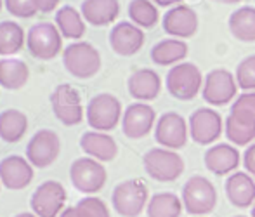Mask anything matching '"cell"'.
Returning <instances> with one entry per match:
<instances>
[{"label":"cell","instance_id":"1","mask_svg":"<svg viewBox=\"0 0 255 217\" xmlns=\"http://www.w3.org/2000/svg\"><path fill=\"white\" fill-rule=\"evenodd\" d=\"M226 137L235 146H250L255 141V90L233 101L226 118Z\"/></svg>","mask_w":255,"mask_h":217},{"label":"cell","instance_id":"2","mask_svg":"<svg viewBox=\"0 0 255 217\" xmlns=\"http://www.w3.org/2000/svg\"><path fill=\"white\" fill-rule=\"evenodd\" d=\"M181 200L189 216L205 217L217 205V190L205 176H191L182 186Z\"/></svg>","mask_w":255,"mask_h":217},{"label":"cell","instance_id":"3","mask_svg":"<svg viewBox=\"0 0 255 217\" xmlns=\"http://www.w3.org/2000/svg\"><path fill=\"white\" fill-rule=\"evenodd\" d=\"M149 202L148 186L141 179H127L117 184L111 193V204L122 217H137L142 214Z\"/></svg>","mask_w":255,"mask_h":217},{"label":"cell","instance_id":"4","mask_svg":"<svg viewBox=\"0 0 255 217\" xmlns=\"http://www.w3.org/2000/svg\"><path fill=\"white\" fill-rule=\"evenodd\" d=\"M63 64L75 78L87 80L101 70V54L92 43L75 42L63 50Z\"/></svg>","mask_w":255,"mask_h":217},{"label":"cell","instance_id":"5","mask_svg":"<svg viewBox=\"0 0 255 217\" xmlns=\"http://www.w3.org/2000/svg\"><path fill=\"white\" fill-rule=\"evenodd\" d=\"M202 70L195 63H179L170 68L165 77V87L168 94L179 101H191L203 89Z\"/></svg>","mask_w":255,"mask_h":217},{"label":"cell","instance_id":"6","mask_svg":"<svg viewBox=\"0 0 255 217\" xmlns=\"http://www.w3.org/2000/svg\"><path fill=\"white\" fill-rule=\"evenodd\" d=\"M144 171L158 183H172L184 172V160L179 153L167 148H151L142 157Z\"/></svg>","mask_w":255,"mask_h":217},{"label":"cell","instance_id":"7","mask_svg":"<svg viewBox=\"0 0 255 217\" xmlns=\"http://www.w3.org/2000/svg\"><path fill=\"white\" fill-rule=\"evenodd\" d=\"M87 122L98 132H110L118 125L122 115V103L113 94L101 92L94 96L85 110Z\"/></svg>","mask_w":255,"mask_h":217},{"label":"cell","instance_id":"8","mask_svg":"<svg viewBox=\"0 0 255 217\" xmlns=\"http://www.w3.org/2000/svg\"><path fill=\"white\" fill-rule=\"evenodd\" d=\"M26 47L33 57L40 61L54 59L61 52L63 47V35L59 33L56 24L37 23L28 30Z\"/></svg>","mask_w":255,"mask_h":217},{"label":"cell","instance_id":"9","mask_svg":"<svg viewBox=\"0 0 255 217\" xmlns=\"http://www.w3.org/2000/svg\"><path fill=\"white\" fill-rule=\"evenodd\" d=\"M70 179L75 190L84 195H94L101 191L106 184L108 172L101 162L91 157L77 158L70 167Z\"/></svg>","mask_w":255,"mask_h":217},{"label":"cell","instance_id":"10","mask_svg":"<svg viewBox=\"0 0 255 217\" xmlns=\"http://www.w3.org/2000/svg\"><path fill=\"white\" fill-rule=\"evenodd\" d=\"M238 84L231 71L224 68H215L205 77L202 96L210 106H226L236 99Z\"/></svg>","mask_w":255,"mask_h":217},{"label":"cell","instance_id":"11","mask_svg":"<svg viewBox=\"0 0 255 217\" xmlns=\"http://www.w3.org/2000/svg\"><path fill=\"white\" fill-rule=\"evenodd\" d=\"M51 104L56 118L66 127H73L84 120L82 97L75 87L68 84L57 85L51 94Z\"/></svg>","mask_w":255,"mask_h":217},{"label":"cell","instance_id":"12","mask_svg":"<svg viewBox=\"0 0 255 217\" xmlns=\"http://www.w3.org/2000/svg\"><path fill=\"white\" fill-rule=\"evenodd\" d=\"M66 204V190L59 181H45L30 198L31 211L37 217H59Z\"/></svg>","mask_w":255,"mask_h":217},{"label":"cell","instance_id":"13","mask_svg":"<svg viewBox=\"0 0 255 217\" xmlns=\"http://www.w3.org/2000/svg\"><path fill=\"white\" fill-rule=\"evenodd\" d=\"M189 136V127L184 117L175 111H167L156 120L154 125V139L161 148L167 150H181L186 146Z\"/></svg>","mask_w":255,"mask_h":217},{"label":"cell","instance_id":"14","mask_svg":"<svg viewBox=\"0 0 255 217\" xmlns=\"http://www.w3.org/2000/svg\"><path fill=\"white\" fill-rule=\"evenodd\" d=\"M61 141L54 130L42 129L33 134L26 146V160L37 169H47L57 160Z\"/></svg>","mask_w":255,"mask_h":217},{"label":"cell","instance_id":"15","mask_svg":"<svg viewBox=\"0 0 255 217\" xmlns=\"http://www.w3.org/2000/svg\"><path fill=\"white\" fill-rule=\"evenodd\" d=\"M189 136L196 144H212L221 137L224 130V122L222 117L212 108H198L191 113L188 122Z\"/></svg>","mask_w":255,"mask_h":217},{"label":"cell","instance_id":"16","mask_svg":"<svg viewBox=\"0 0 255 217\" xmlns=\"http://www.w3.org/2000/svg\"><path fill=\"white\" fill-rule=\"evenodd\" d=\"M156 113L148 103H132L122 117V130L128 139H142L154 127Z\"/></svg>","mask_w":255,"mask_h":217},{"label":"cell","instance_id":"17","mask_svg":"<svg viewBox=\"0 0 255 217\" xmlns=\"http://www.w3.org/2000/svg\"><path fill=\"white\" fill-rule=\"evenodd\" d=\"M163 30L172 38H189L198 31V14L189 5H174L163 14Z\"/></svg>","mask_w":255,"mask_h":217},{"label":"cell","instance_id":"18","mask_svg":"<svg viewBox=\"0 0 255 217\" xmlns=\"http://www.w3.org/2000/svg\"><path fill=\"white\" fill-rule=\"evenodd\" d=\"M144 31L132 21H120L110 31V45L118 56H134L144 45Z\"/></svg>","mask_w":255,"mask_h":217},{"label":"cell","instance_id":"19","mask_svg":"<svg viewBox=\"0 0 255 217\" xmlns=\"http://www.w3.org/2000/svg\"><path fill=\"white\" fill-rule=\"evenodd\" d=\"M33 179V165L19 155H10L0 162V183L7 190H24Z\"/></svg>","mask_w":255,"mask_h":217},{"label":"cell","instance_id":"20","mask_svg":"<svg viewBox=\"0 0 255 217\" xmlns=\"http://www.w3.org/2000/svg\"><path fill=\"white\" fill-rule=\"evenodd\" d=\"M203 162L205 167L215 176H228V174L231 176L240 167L242 157H240V151L235 144L219 143L205 151Z\"/></svg>","mask_w":255,"mask_h":217},{"label":"cell","instance_id":"21","mask_svg":"<svg viewBox=\"0 0 255 217\" xmlns=\"http://www.w3.org/2000/svg\"><path fill=\"white\" fill-rule=\"evenodd\" d=\"M229 204L238 209H249L255 204V179L249 172H233L224 184Z\"/></svg>","mask_w":255,"mask_h":217},{"label":"cell","instance_id":"22","mask_svg":"<svg viewBox=\"0 0 255 217\" xmlns=\"http://www.w3.org/2000/svg\"><path fill=\"white\" fill-rule=\"evenodd\" d=\"M127 89L134 99L139 103H146V101H153L160 96L161 90V78L154 70L149 68H142L137 70L128 77Z\"/></svg>","mask_w":255,"mask_h":217},{"label":"cell","instance_id":"23","mask_svg":"<svg viewBox=\"0 0 255 217\" xmlns=\"http://www.w3.org/2000/svg\"><path fill=\"white\" fill-rule=\"evenodd\" d=\"M80 148L85 155L98 162H111L118 155V144L108 132L89 130L80 137Z\"/></svg>","mask_w":255,"mask_h":217},{"label":"cell","instance_id":"24","mask_svg":"<svg viewBox=\"0 0 255 217\" xmlns=\"http://www.w3.org/2000/svg\"><path fill=\"white\" fill-rule=\"evenodd\" d=\"M80 10L87 23L94 26H106L118 17L120 2L118 0H84Z\"/></svg>","mask_w":255,"mask_h":217},{"label":"cell","instance_id":"25","mask_svg":"<svg viewBox=\"0 0 255 217\" xmlns=\"http://www.w3.org/2000/svg\"><path fill=\"white\" fill-rule=\"evenodd\" d=\"M188 43L181 38H163L151 47V61L158 66H175L188 56Z\"/></svg>","mask_w":255,"mask_h":217},{"label":"cell","instance_id":"26","mask_svg":"<svg viewBox=\"0 0 255 217\" xmlns=\"http://www.w3.org/2000/svg\"><path fill=\"white\" fill-rule=\"evenodd\" d=\"M228 26L240 42H255V7L243 5L229 16Z\"/></svg>","mask_w":255,"mask_h":217},{"label":"cell","instance_id":"27","mask_svg":"<svg viewBox=\"0 0 255 217\" xmlns=\"http://www.w3.org/2000/svg\"><path fill=\"white\" fill-rule=\"evenodd\" d=\"M30 78V70L24 61L14 57L0 59V87L7 90H17L26 85Z\"/></svg>","mask_w":255,"mask_h":217},{"label":"cell","instance_id":"28","mask_svg":"<svg viewBox=\"0 0 255 217\" xmlns=\"http://www.w3.org/2000/svg\"><path fill=\"white\" fill-rule=\"evenodd\" d=\"M28 130V118L19 110H3L0 113V139L5 143H17Z\"/></svg>","mask_w":255,"mask_h":217},{"label":"cell","instance_id":"29","mask_svg":"<svg viewBox=\"0 0 255 217\" xmlns=\"http://www.w3.org/2000/svg\"><path fill=\"white\" fill-rule=\"evenodd\" d=\"M56 26L59 33L70 40H78L85 33L84 16L71 5H63L56 12Z\"/></svg>","mask_w":255,"mask_h":217},{"label":"cell","instance_id":"30","mask_svg":"<svg viewBox=\"0 0 255 217\" xmlns=\"http://www.w3.org/2000/svg\"><path fill=\"white\" fill-rule=\"evenodd\" d=\"M182 200L175 193L161 191L149 198L146 214L148 217H181L182 214Z\"/></svg>","mask_w":255,"mask_h":217},{"label":"cell","instance_id":"31","mask_svg":"<svg viewBox=\"0 0 255 217\" xmlns=\"http://www.w3.org/2000/svg\"><path fill=\"white\" fill-rule=\"evenodd\" d=\"M24 45V30L14 21L0 23V56L17 54Z\"/></svg>","mask_w":255,"mask_h":217},{"label":"cell","instance_id":"32","mask_svg":"<svg viewBox=\"0 0 255 217\" xmlns=\"http://www.w3.org/2000/svg\"><path fill=\"white\" fill-rule=\"evenodd\" d=\"M128 17L139 28H153L160 19L156 5L151 0H130L128 3Z\"/></svg>","mask_w":255,"mask_h":217},{"label":"cell","instance_id":"33","mask_svg":"<svg viewBox=\"0 0 255 217\" xmlns=\"http://www.w3.org/2000/svg\"><path fill=\"white\" fill-rule=\"evenodd\" d=\"M235 78L238 87L245 92L255 90V54L247 56L245 59L240 61L238 66H236Z\"/></svg>","mask_w":255,"mask_h":217},{"label":"cell","instance_id":"34","mask_svg":"<svg viewBox=\"0 0 255 217\" xmlns=\"http://www.w3.org/2000/svg\"><path fill=\"white\" fill-rule=\"evenodd\" d=\"M75 207H77V211L82 214V217H111L106 204L98 197L82 198Z\"/></svg>","mask_w":255,"mask_h":217},{"label":"cell","instance_id":"35","mask_svg":"<svg viewBox=\"0 0 255 217\" xmlns=\"http://www.w3.org/2000/svg\"><path fill=\"white\" fill-rule=\"evenodd\" d=\"M3 3L10 16L16 17H31L38 12L33 0H3Z\"/></svg>","mask_w":255,"mask_h":217},{"label":"cell","instance_id":"36","mask_svg":"<svg viewBox=\"0 0 255 217\" xmlns=\"http://www.w3.org/2000/svg\"><path fill=\"white\" fill-rule=\"evenodd\" d=\"M243 165H245L247 172L255 179V143L247 146L245 153H243Z\"/></svg>","mask_w":255,"mask_h":217},{"label":"cell","instance_id":"37","mask_svg":"<svg viewBox=\"0 0 255 217\" xmlns=\"http://www.w3.org/2000/svg\"><path fill=\"white\" fill-rule=\"evenodd\" d=\"M33 3L40 12H52L59 3V0H33Z\"/></svg>","mask_w":255,"mask_h":217},{"label":"cell","instance_id":"38","mask_svg":"<svg viewBox=\"0 0 255 217\" xmlns=\"http://www.w3.org/2000/svg\"><path fill=\"white\" fill-rule=\"evenodd\" d=\"M59 217H82V214L77 211V207H66L63 212H61Z\"/></svg>","mask_w":255,"mask_h":217},{"label":"cell","instance_id":"39","mask_svg":"<svg viewBox=\"0 0 255 217\" xmlns=\"http://www.w3.org/2000/svg\"><path fill=\"white\" fill-rule=\"evenodd\" d=\"M151 2L160 7H168V5H177L181 0H151Z\"/></svg>","mask_w":255,"mask_h":217},{"label":"cell","instance_id":"40","mask_svg":"<svg viewBox=\"0 0 255 217\" xmlns=\"http://www.w3.org/2000/svg\"><path fill=\"white\" fill-rule=\"evenodd\" d=\"M212 2H215V3H226V5H233V3H238V2H242V0H212Z\"/></svg>","mask_w":255,"mask_h":217},{"label":"cell","instance_id":"41","mask_svg":"<svg viewBox=\"0 0 255 217\" xmlns=\"http://www.w3.org/2000/svg\"><path fill=\"white\" fill-rule=\"evenodd\" d=\"M14 217H37L35 214H30V212H21V214H16Z\"/></svg>","mask_w":255,"mask_h":217},{"label":"cell","instance_id":"42","mask_svg":"<svg viewBox=\"0 0 255 217\" xmlns=\"http://www.w3.org/2000/svg\"><path fill=\"white\" fill-rule=\"evenodd\" d=\"M252 217H255V204H254V209H252Z\"/></svg>","mask_w":255,"mask_h":217},{"label":"cell","instance_id":"43","mask_svg":"<svg viewBox=\"0 0 255 217\" xmlns=\"http://www.w3.org/2000/svg\"><path fill=\"white\" fill-rule=\"evenodd\" d=\"M2 3H3V0H0V9H2Z\"/></svg>","mask_w":255,"mask_h":217},{"label":"cell","instance_id":"44","mask_svg":"<svg viewBox=\"0 0 255 217\" xmlns=\"http://www.w3.org/2000/svg\"><path fill=\"white\" fill-rule=\"evenodd\" d=\"M235 217H247V216H235Z\"/></svg>","mask_w":255,"mask_h":217},{"label":"cell","instance_id":"45","mask_svg":"<svg viewBox=\"0 0 255 217\" xmlns=\"http://www.w3.org/2000/svg\"><path fill=\"white\" fill-rule=\"evenodd\" d=\"M0 188H2V183H0Z\"/></svg>","mask_w":255,"mask_h":217}]
</instances>
